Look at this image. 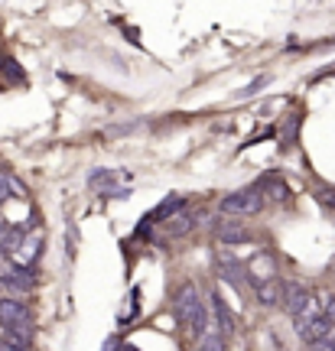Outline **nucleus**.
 Returning <instances> with one entry per match:
<instances>
[{
	"instance_id": "13",
	"label": "nucleus",
	"mask_w": 335,
	"mask_h": 351,
	"mask_svg": "<svg viewBox=\"0 0 335 351\" xmlns=\"http://www.w3.org/2000/svg\"><path fill=\"white\" fill-rule=\"evenodd\" d=\"M10 192H13V176L0 169V202L10 199Z\"/></svg>"
},
{
	"instance_id": "11",
	"label": "nucleus",
	"mask_w": 335,
	"mask_h": 351,
	"mask_svg": "<svg viewBox=\"0 0 335 351\" xmlns=\"http://www.w3.org/2000/svg\"><path fill=\"white\" fill-rule=\"evenodd\" d=\"M39 244H43L39 238H33V241L23 238V241H20V247L13 251V254H16V261H23V263H26V261H33V257L39 254Z\"/></svg>"
},
{
	"instance_id": "8",
	"label": "nucleus",
	"mask_w": 335,
	"mask_h": 351,
	"mask_svg": "<svg viewBox=\"0 0 335 351\" xmlns=\"http://www.w3.org/2000/svg\"><path fill=\"white\" fill-rule=\"evenodd\" d=\"M257 300H261V306H277V302H284V283H277V276L257 283Z\"/></svg>"
},
{
	"instance_id": "19",
	"label": "nucleus",
	"mask_w": 335,
	"mask_h": 351,
	"mask_svg": "<svg viewBox=\"0 0 335 351\" xmlns=\"http://www.w3.org/2000/svg\"><path fill=\"white\" fill-rule=\"evenodd\" d=\"M0 231H3V221H0Z\"/></svg>"
},
{
	"instance_id": "5",
	"label": "nucleus",
	"mask_w": 335,
	"mask_h": 351,
	"mask_svg": "<svg viewBox=\"0 0 335 351\" xmlns=\"http://www.w3.org/2000/svg\"><path fill=\"white\" fill-rule=\"evenodd\" d=\"M0 322L3 326H30V309L16 300H0Z\"/></svg>"
},
{
	"instance_id": "10",
	"label": "nucleus",
	"mask_w": 335,
	"mask_h": 351,
	"mask_svg": "<svg viewBox=\"0 0 335 351\" xmlns=\"http://www.w3.org/2000/svg\"><path fill=\"white\" fill-rule=\"evenodd\" d=\"M251 280H254V283L273 280V261L270 257H257V261L251 263Z\"/></svg>"
},
{
	"instance_id": "14",
	"label": "nucleus",
	"mask_w": 335,
	"mask_h": 351,
	"mask_svg": "<svg viewBox=\"0 0 335 351\" xmlns=\"http://www.w3.org/2000/svg\"><path fill=\"white\" fill-rule=\"evenodd\" d=\"M179 205H183V199H179V195H173V199L166 202V205H163V208H157V218H166V215H170V212H176V208H179Z\"/></svg>"
},
{
	"instance_id": "2",
	"label": "nucleus",
	"mask_w": 335,
	"mask_h": 351,
	"mask_svg": "<svg viewBox=\"0 0 335 351\" xmlns=\"http://www.w3.org/2000/svg\"><path fill=\"white\" fill-rule=\"evenodd\" d=\"M264 195L261 189H238V192H231V195H224L222 199V212L224 215H235V218H241V215H257L264 208Z\"/></svg>"
},
{
	"instance_id": "16",
	"label": "nucleus",
	"mask_w": 335,
	"mask_h": 351,
	"mask_svg": "<svg viewBox=\"0 0 335 351\" xmlns=\"http://www.w3.org/2000/svg\"><path fill=\"white\" fill-rule=\"evenodd\" d=\"M310 351H335V339H329V341H319V345H312Z\"/></svg>"
},
{
	"instance_id": "12",
	"label": "nucleus",
	"mask_w": 335,
	"mask_h": 351,
	"mask_svg": "<svg viewBox=\"0 0 335 351\" xmlns=\"http://www.w3.org/2000/svg\"><path fill=\"white\" fill-rule=\"evenodd\" d=\"M196 351H224V339L218 335V332H205L199 339V348Z\"/></svg>"
},
{
	"instance_id": "17",
	"label": "nucleus",
	"mask_w": 335,
	"mask_h": 351,
	"mask_svg": "<svg viewBox=\"0 0 335 351\" xmlns=\"http://www.w3.org/2000/svg\"><path fill=\"white\" fill-rule=\"evenodd\" d=\"M0 351H26V345H13V341H3Z\"/></svg>"
},
{
	"instance_id": "7",
	"label": "nucleus",
	"mask_w": 335,
	"mask_h": 351,
	"mask_svg": "<svg viewBox=\"0 0 335 351\" xmlns=\"http://www.w3.org/2000/svg\"><path fill=\"white\" fill-rule=\"evenodd\" d=\"M310 296H312V293L303 287V283H286V287H284V306L293 315H299V309L310 302Z\"/></svg>"
},
{
	"instance_id": "6",
	"label": "nucleus",
	"mask_w": 335,
	"mask_h": 351,
	"mask_svg": "<svg viewBox=\"0 0 335 351\" xmlns=\"http://www.w3.org/2000/svg\"><path fill=\"white\" fill-rule=\"evenodd\" d=\"M211 313H215V328H218L222 339L235 332V315H231V309L224 306V300L218 296V293H211Z\"/></svg>"
},
{
	"instance_id": "3",
	"label": "nucleus",
	"mask_w": 335,
	"mask_h": 351,
	"mask_svg": "<svg viewBox=\"0 0 335 351\" xmlns=\"http://www.w3.org/2000/svg\"><path fill=\"white\" fill-rule=\"evenodd\" d=\"M215 238L222 244H244V241H251V231L238 218H224V221L215 225Z\"/></svg>"
},
{
	"instance_id": "1",
	"label": "nucleus",
	"mask_w": 335,
	"mask_h": 351,
	"mask_svg": "<svg viewBox=\"0 0 335 351\" xmlns=\"http://www.w3.org/2000/svg\"><path fill=\"white\" fill-rule=\"evenodd\" d=\"M176 313H179V326L189 339H202L209 332V309L199 296V287L196 283H186L176 293Z\"/></svg>"
},
{
	"instance_id": "15",
	"label": "nucleus",
	"mask_w": 335,
	"mask_h": 351,
	"mask_svg": "<svg viewBox=\"0 0 335 351\" xmlns=\"http://www.w3.org/2000/svg\"><path fill=\"white\" fill-rule=\"evenodd\" d=\"M323 205L325 208H335V189H325L323 192Z\"/></svg>"
},
{
	"instance_id": "9",
	"label": "nucleus",
	"mask_w": 335,
	"mask_h": 351,
	"mask_svg": "<svg viewBox=\"0 0 335 351\" xmlns=\"http://www.w3.org/2000/svg\"><path fill=\"white\" fill-rule=\"evenodd\" d=\"M218 274H222L224 283H231L235 289L244 287V270H241L231 257H218Z\"/></svg>"
},
{
	"instance_id": "4",
	"label": "nucleus",
	"mask_w": 335,
	"mask_h": 351,
	"mask_svg": "<svg viewBox=\"0 0 335 351\" xmlns=\"http://www.w3.org/2000/svg\"><path fill=\"white\" fill-rule=\"evenodd\" d=\"M332 328L335 322H329V319H316V322H306V326H297L299 339L306 341V345H319V341H329L332 339Z\"/></svg>"
},
{
	"instance_id": "18",
	"label": "nucleus",
	"mask_w": 335,
	"mask_h": 351,
	"mask_svg": "<svg viewBox=\"0 0 335 351\" xmlns=\"http://www.w3.org/2000/svg\"><path fill=\"white\" fill-rule=\"evenodd\" d=\"M0 345H3V332H0Z\"/></svg>"
}]
</instances>
